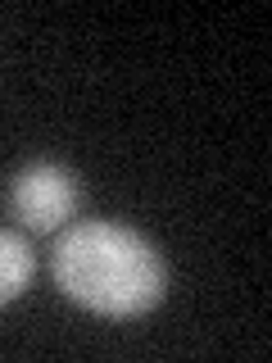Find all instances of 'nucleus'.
<instances>
[{
	"label": "nucleus",
	"mask_w": 272,
	"mask_h": 363,
	"mask_svg": "<svg viewBox=\"0 0 272 363\" xmlns=\"http://www.w3.org/2000/svg\"><path fill=\"white\" fill-rule=\"evenodd\" d=\"M50 272L73 304L100 318H141L168 291V268L159 250L136 227L123 223H73L55 241Z\"/></svg>",
	"instance_id": "obj_1"
},
{
	"label": "nucleus",
	"mask_w": 272,
	"mask_h": 363,
	"mask_svg": "<svg viewBox=\"0 0 272 363\" xmlns=\"http://www.w3.org/2000/svg\"><path fill=\"white\" fill-rule=\"evenodd\" d=\"M9 213L28 232H60L77 213V177L55 159L23 164L9 182Z\"/></svg>",
	"instance_id": "obj_2"
},
{
	"label": "nucleus",
	"mask_w": 272,
	"mask_h": 363,
	"mask_svg": "<svg viewBox=\"0 0 272 363\" xmlns=\"http://www.w3.org/2000/svg\"><path fill=\"white\" fill-rule=\"evenodd\" d=\"M32 272H37V255H32V245L23 241L18 232L0 227V309L14 304L18 295L28 291Z\"/></svg>",
	"instance_id": "obj_3"
}]
</instances>
